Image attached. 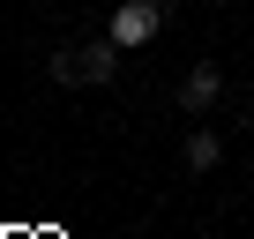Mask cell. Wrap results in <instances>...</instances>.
<instances>
[{"label": "cell", "instance_id": "obj_4", "mask_svg": "<svg viewBox=\"0 0 254 239\" xmlns=\"http://www.w3.org/2000/svg\"><path fill=\"white\" fill-rule=\"evenodd\" d=\"M180 157H187V172L202 179V172H217V165H224V135H217V127H187Z\"/></svg>", "mask_w": 254, "mask_h": 239}, {"label": "cell", "instance_id": "obj_7", "mask_svg": "<svg viewBox=\"0 0 254 239\" xmlns=\"http://www.w3.org/2000/svg\"><path fill=\"white\" fill-rule=\"evenodd\" d=\"M0 142H8V135H0Z\"/></svg>", "mask_w": 254, "mask_h": 239}, {"label": "cell", "instance_id": "obj_1", "mask_svg": "<svg viewBox=\"0 0 254 239\" xmlns=\"http://www.w3.org/2000/svg\"><path fill=\"white\" fill-rule=\"evenodd\" d=\"M165 15H172L165 0H120V8L105 15V30H112V38H120L127 53H135V45H150V38L165 30Z\"/></svg>", "mask_w": 254, "mask_h": 239}, {"label": "cell", "instance_id": "obj_6", "mask_svg": "<svg viewBox=\"0 0 254 239\" xmlns=\"http://www.w3.org/2000/svg\"><path fill=\"white\" fill-rule=\"evenodd\" d=\"M239 127H247V135H254V105H247V112H239Z\"/></svg>", "mask_w": 254, "mask_h": 239}, {"label": "cell", "instance_id": "obj_3", "mask_svg": "<svg viewBox=\"0 0 254 239\" xmlns=\"http://www.w3.org/2000/svg\"><path fill=\"white\" fill-rule=\"evenodd\" d=\"M120 53H127V45H120L112 30H105V38H90V45H82V82H97V90H105V82L120 75Z\"/></svg>", "mask_w": 254, "mask_h": 239}, {"label": "cell", "instance_id": "obj_8", "mask_svg": "<svg viewBox=\"0 0 254 239\" xmlns=\"http://www.w3.org/2000/svg\"><path fill=\"white\" fill-rule=\"evenodd\" d=\"M217 8H224V0H217Z\"/></svg>", "mask_w": 254, "mask_h": 239}, {"label": "cell", "instance_id": "obj_5", "mask_svg": "<svg viewBox=\"0 0 254 239\" xmlns=\"http://www.w3.org/2000/svg\"><path fill=\"white\" fill-rule=\"evenodd\" d=\"M45 75H53L60 90H82V45H60V53L45 60Z\"/></svg>", "mask_w": 254, "mask_h": 239}, {"label": "cell", "instance_id": "obj_2", "mask_svg": "<svg viewBox=\"0 0 254 239\" xmlns=\"http://www.w3.org/2000/svg\"><path fill=\"white\" fill-rule=\"evenodd\" d=\"M217 97H224V67H217V60H194V67L180 75V90H172V105H180L187 120H209Z\"/></svg>", "mask_w": 254, "mask_h": 239}]
</instances>
